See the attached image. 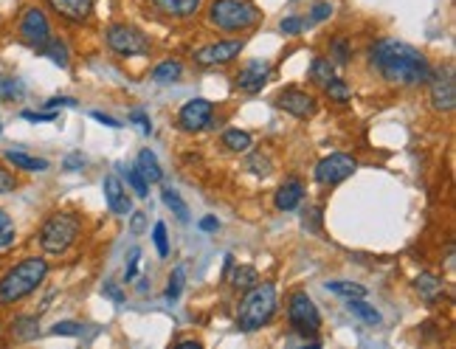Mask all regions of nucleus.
Wrapping results in <instances>:
<instances>
[{
  "label": "nucleus",
  "instance_id": "obj_1",
  "mask_svg": "<svg viewBox=\"0 0 456 349\" xmlns=\"http://www.w3.org/2000/svg\"><path fill=\"white\" fill-rule=\"evenodd\" d=\"M369 56H372V65L377 68V74L383 79H389V82H395V85L414 88V85L428 82V77H431L425 54L417 51L409 42H400V40L374 42Z\"/></svg>",
  "mask_w": 456,
  "mask_h": 349
},
{
  "label": "nucleus",
  "instance_id": "obj_2",
  "mask_svg": "<svg viewBox=\"0 0 456 349\" xmlns=\"http://www.w3.org/2000/svg\"><path fill=\"white\" fill-rule=\"evenodd\" d=\"M48 276V262L43 256H26L9 267L0 279V307H9L31 296Z\"/></svg>",
  "mask_w": 456,
  "mask_h": 349
},
{
  "label": "nucleus",
  "instance_id": "obj_3",
  "mask_svg": "<svg viewBox=\"0 0 456 349\" xmlns=\"http://www.w3.org/2000/svg\"><path fill=\"white\" fill-rule=\"evenodd\" d=\"M276 313V288L271 282H259L248 290V296L240 304L237 313V324L245 332H254L259 327H265Z\"/></svg>",
  "mask_w": 456,
  "mask_h": 349
},
{
  "label": "nucleus",
  "instance_id": "obj_4",
  "mask_svg": "<svg viewBox=\"0 0 456 349\" xmlns=\"http://www.w3.org/2000/svg\"><path fill=\"white\" fill-rule=\"evenodd\" d=\"M259 12L248 0H214L208 6V23L222 31H245L257 26Z\"/></svg>",
  "mask_w": 456,
  "mask_h": 349
},
{
  "label": "nucleus",
  "instance_id": "obj_5",
  "mask_svg": "<svg viewBox=\"0 0 456 349\" xmlns=\"http://www.w3.org/2000/svg\"><path fill=\"white\" fill-rule=\"evenodd\" d=\"M79 228H82L79 217L70 215V212L51 215L43 223V228H40V245H43V251L45 254H65L76 242V237H79Z\"/></svg>",
  "mask_w": 456,
  "mask_h": 349
},
{
  "label": "nucleus",
  "instance_id": "obj_6",
  "mask_svg": "<svg viewBox=\"0 0 456 349\" xmlns=\"http://www.w3.org/2000/svg\"><path fill=\"white\" fill-rule=\"evenodd\" d=\"M287 316H290L293 329H296L298 335H304V338H313V335L321 329L319 307L313 304V299H310L307 293H293V296H290Z\"/></svg>",
  "mask_w": 456,
  "mask_h": 349
},
{
  "label": "nucleus",
  "instance_id": "obj_7",
  "mask_svg": "<svg viewBox=\"0 0 456 349\" xmlns=\"http://www.w3.org/2000/svg\"><path fill=\"white\" fill-rule=\"evenodd\" d=\"M20 40L29 45V48H37L43 51V45L51 40V23L45 17L43 9L31 6L23 12V20H20Z\"/></svg>",
  "mask_w": 456,
  "mask_h": 349
},
{
  "label": "nucleus",
  "instance_id": "obj_8",
  "mask_svg": "<svg viewBox=\"0 0 456 349\" xmlns=\"http://www.w3.org/2000/svg\"><path fill=\"white\" fill-rule=\"evenodd\" d=\"M107 45L121 56H135V54L149 51L146 37L132 26H110L107 29Z\"/></svg>",
  "mask_w": 456,
  "mask_h": 349
},
{
  "label": "nucleus",
  "instance_id": "obj_9",
  "mask_svg": "<svg viewBox=\"0 0 456 349\" xmlns=\"http://www.w3.org/2000/svg\"><path fill=\"white\" fill-rule=\"evenodd\" d=\"M355 169H358V161H355L352 155L335 153V155L324 158V161L316 166V180H319L321 186H338V183L347 180Z\"/></svg>",
  "mask_w": 456,
  "mask_h": 349
},
{
  "label": "nucleus",
  "instance_id": "obj_10",
  "mask_svg": "<svg viewBox=\"0 0 456 349\" xmlns=\"http://www.w3.org/2000/svg\"><path fill=\"white\" fill-rule=\"evenodd\" d=\"M243 48H245V40L211 42V45H206V48H200V51L195 54V62H197V65H206V68H211V65H225V62H231L234 56H240Z\"/></svg>",
  "mask_w": 456,
  "mask_h": 349
},
{
  "label": "nucleus",
  "instance_id": "obj_11",
  "mask_svg": "<svg viewBox=\"0 0 456 349\" xmlns=\"http://www.w3.org/2000/svg\"><path fill=\"white\" fill-rule=\"evenodd\" d=\"M211 113H214V104L208 99H192L181 107V116H178V124L181 130L186 132H200L208 121H211Z\"/></svg>",
  "mask_w": 456,
  "mask_h": 349
},
{
  "label": "nucleus",
  "instance_id": "obj_12",
  "mask_svg": "<svg viewBox=\"0 0 456 349\" xmlns=\"http://www.w3.org/2000/svg\"><path fill=\"white\" fill-rule=\"evenodd\" d=\"M276 107H282L284 113L296 116V118H307L316 113V99L310 93H304L298 88H287L276 96Z\"/></svg>",
  "mask_w": 456,
  "mask_h": 349
},
{
  "label": "nucleus",
  "instance_id": "obj_13",
  "mask_svg": "<svg viewBox=\"0 0 456 349\" xmlns=\"http://www.w3.org/2000/svg\"><path fill=\"white\" fill-rule=\"evenodd\" d=\"M268 77H271V65L262 62V59H251V62H245V65L240 68V74H237V88H240L243 93H259V91L265 88Z\"/></svg>",
  "mask_w": 456,
  "mask_h": 349
},
{
  "label": "nucleus",
  "instance_id": "obj_14",
  "mask_svg": "<svg viewBox=\"0 0 456 349\" xmlns=\"http://www.w3.org/2000/svg\"><path fill=\"white\" fill-rule=\"evenodd\" d=\"M431 79V77H428ZM431 102H434V107L436 110H442V113H448V110H453V104H456V85H453V77H450V71H445V74H436L434 79H431Z\"/></svg>",
  "mask_w": 456,
  "mask_h": 349
},
{
  "label": "nucleus",
  "instance_id": "obj_15",
  "mask_svg": "<svg viewBox=\"0 0 456 349\" xmlns=\"http://www.w3.org/2000/svg\"><path fill=\"white\" fill-rule=\"evenodd\" d=\"M48 6L68 23H85L93 12V0H48Z\"/></svg>",
  "mask_w": 456,
  "mask_h": 349
},
{
  "label": "nucleus",
  "instance_id": "obj_16",
  "mask_svg": "<svg viewBox=\"0 0 456 349\" xmlns=\"http://www.w3.org/2000/svg\"><path fill=\"white\" fill-rule=\"evenodd\" d=\"M105 197H107V205L113 208V215L127 217V215L132 212V200H130L124 183H121L116 175H107V178H105Z\"/></svg>",
  "mask_w": 456,
  "mask_h": 349
},
{
  "label": "nucleus",
  "instance_id": "obj_17",
  "mask_svg": "<svg viewBox=\"0 0 456 349\" xmlns=\"http://www.w3.org/2000/svg\"><path fill=\"white\" fill-rule=\"evenodd\" d=\"M155 9H158L164 17L186 20V17H192V15L200 9V0H155Z\"/></svg>",
  "mask_w": 456,
  "mask_h": 349
},
{
  "label": "nucleus",
  "instance_id": "obj_18",
  "mask_svg": "<svg viewBox=\"0 0 456 349\" xmlns=\"http://www.w3.org/2000/svg\"><path fill=\"white\" fill-rule=\"evenodd\" d=\"M301 197H304V189H301V183L298 180H284L282 186H279V192H276V208L279 212H293V208L301 203Z\"/></svg>",
  "mask_w": 456,
  "mask_h": 349
},
{
  "label": "nucleus",
  "instance_id": "obj_19",
  "mask_svg": "<svg viewBox=\"0 0 456 349\" xmlns=\"http://www.w3.org/2000/svg\"><path fill=\"white\" fill-rule=\"evenodd\" d=\"M135 169L144 175L146 183H161L164 180V169H161V164H158V158H155V153H152V150H141L138 153Z\"/></svg>",
  "mask_w": 456,
  "mask_h": 349
},
{
  "label": "nucleus",
  "instance_id": "obj_20",
  "mask_svg": "<svg viewBox=\"0 0 456 349\" xmlns=\"http://www.w3.org/2000/svg\"><path fill=\"white\" fill-rule=\"evenodd\" d=\"M414 288H417L420 299L431 304V302H436V296L442 293V279L434 276V273H420V276H417V282H414Z\"/></svg>",
  "mask_w": 456,
  "mask_h": 349
},
{
  "label": "nucleus",
  "instance_id": "obj_21",
  "mask_svg": "<svg viewBox=\"0 0 456 349\" xmlns=\"http://www.w3.org/2000/svg\"><path fill=\"white\" fill-rule=\"evenodd\" d=\"M12 335L15 341H34L40 335V321L37 316H17L12 321Z\"/></svg>",
  "mask_w": 456,
  "mask_h": 349
},
{
  "label": "nucleus",
  "instance_id": "obj_22",
  "mask_svg": "<svg viewBox=\"0 0 456 349\" xmlns=\"http://www.w3.org/2000/svg\"><path fill=\"white\" fill-rule=\"evenodd\" d=\"M6 161L15 164L17 169H26V172H45L48 169V161L45 158H34V155H26V153H17V150H9L6 153Z\"/></svg>",
  "mask_w": 456,
  "mask_h": 349
},
{
  "label": "nucleus",
  "instance_id": "obj_23",
  "mask_svg": "<svg viewBox=\"0 0 456 349\" xmlns=\"http://www.w3.org/2000/svg\"><path fill=\"white\" fill-rule=\"evenodd\" d=\"M161 197H164V203H167V208H172V215L181 220V223H189V205L183 203V197H181V192H175L172 186H164V192H161Z\"/></svg>",
  "mask_w": 456,
  "mask_h": 349
},
{
  "label": "nucleus",
  "instance_id": "obj_24",
  "mask_svg": "<svg viewBox=\"0 0 456 349\" xmlns=\"http://www.w3.org/2000/svg\"><path fill=\"white\" fill-rule=\"evenodd\" d=\"M183 77V65L181 62H161L155 71H152V79H155L158 85H172V82H178Z\"/></svg>",
  "mask_w": 456,
  "mask_h": 349
},
{
  "label": "nucleus",
  "instance_id": "obj_25",
  "mask_svg": "<svg viewBox=\"0 0 456 349\" xmlns=\"http://www.w3.org/2000/svg\"><path fill=\"white\" fill-rule=\"evenodd\" d=\"M347 310L352 313V316H358L363 324H380V321H383V318H380V313L372 307V304H366L363 299H347Z\"/></svg>",
  "mask_w": 456,
  "mask_h": 349
},
{
  "label": "nucleus",
  "instance_id": "obj_26",
  "mask_svg": "<svg viewBox=\"0 0 456 349\" xmlns=\"http://www.w3.org/2000/svg\"><path fill=\"white\" fill-rule=\"evenodd\" d=\"M262 279H259V273L251 267V265H240V267H234V273H231V285L237 288V290H251L254 285H259Z\"/></svg>",
  "mask_w": 456,
  "mask_h": 349
},
{
  "label": "nucleus",
  "instance_id": "obj_27",
  "mask_svg": "<svg viewBox=\"0 0 456 349\" xmlns=\"http://www.w3.org/2000/svg\"><path fill=\"white\" fill-rule=\"evenodd\" d=\"M26 96V85L17 77H0V102H20Z\"/></svg>",
  "mask_w": 456,
  "mask_h": 349
},
{
  "label": "nucleus",
  "instance_id": "obj_28",
  "mask_svg": "<svg viewBox=\"0 0 456 349\" xmlns=\"http://www.w3.org/2000/svg\"><path fill=\"white\" fill-rule=\"evenodd\" d=\"M222 144L231 150V153H248L254 141H251V135L243 132V130H228V132L222 135Z\"/></svg>",
  "mask_w": 456,
  "mask_h": 349
},
{
  "label": "nucleus",
  "instance_id": "obj_29",
  "mask_svg": "<svg viewBox=\"0 0 456 349\" xmlns=\"http://www.w3.org/2000/svg\"><path fill=\"white\" fill-rule=\"evenodd\" d=\"M310 77H313V82L316 85H327V82H333L335 79V71H333V62L330 59H313V65H310Z\"/></svg>",
  "mask_w": 456,
  "mask_h": 349
},
{
  "label": "nucleus",
  "instance_id": "obj_30",
  "mask_svg": "<svg viewBox=\"0 0 456 349\" xmlns=\"http://www.w3.org/2000/svg\"><path fill=\"white\" fill-rule=\"evenodd\" d=\"M43 54L51 59V62H56L59 68H68V48H65V42L62 40H48L45 45H43Z\"/></svg>",
  "mask_w": 456,
  "mask_h": 349
},
{
  "label": "nucleus",
  "instance_id": "obj_31",
  "mask_svg": "<svg viewBox=\"0 0 456 349\" xmlns=\"http://www.w3.org/2000/svg\"><path fill=\"white\" fill-rule=\"evenodd\" d=\"M327 290L335 296H344V299H363L366 296V288H360L355 282H327Z\"/></svg>",
  "mask_w": 456,
  "mask_h": 349
},
{
  "label": "nucleus",
  "instance_id": "obj_32",
  "mask_svg": "<svg viewBox=\"0 0 456 349\" xmlns=\"http://www.w3.org/2000/svg\"><path fill=\"white\" fill-rule=\"evenodd\" d=\"M17 237V228H15V220L0 208V248H9Z\"/></svg>",
  "mask_w": 456,
  "mask_h": 349
},
{
  "label": "nucleus",
  "instance_id": "obj_33",
  "mask_svg": "<svg viewBox=\"0 0 456 349\" xmlns=\"http://www.w3.org/2000/svg\"><path fill=\"white\" fill-rule=\"evenodd\" d=\"M324 91H327L330 102H349V96H352V91H349V85H347L344 79H333V82H327Z\"/></svg>",
  "mask_w": 456,
  "mask_h": 349
},
{
  "label": "nucleus",
  "instance_id": "obj_34",
  "mask_svg": "<svg viewBox=\"0 0 456 349\" xmlns=\"http://www.w3.org/2000/svg\"><path fill=\"white\" fill-rule=\"evenodd\" d=\"M127 183L132 186V192H135L138 197H146V194H149V183L144 180V175H141L135 166H132V169H127Z\"/></svg>",
  "mask_w": 456,
  "mask_h": 349
},
{
  "label": "nucleus",
  "instance_id": "obj_35",
  "mask_svg": "<svg viewBox=\"0 0 456 349\" xmlns=\"http://www.w3.org/2000/svg\"><path fill=\"white\" fill-rule=\"evenodd\" d=\"M152 242H155L161 256H169V240H167V226L164 223H155V228H152Z\"/></svg>",
  "mask_w": 456,
  "mask_h": 349
},
{
  "label": "nucleus",
  "instance_id": "obj_36",
  "mask_svg": "<svg viewBox=\"0 0 456 349\" xmlns=\"http://www.w3.org/2000/svg\"><path fill=\"white\" fill-rule=\"evenodd\" d=\"M181 290H183V267H175L169 276V285H167V299L175 302L181 296Z\"/></svg>",
  "mask_w": 456,
  "mask_h": 349
},
{
  "label": "nucleus",
  "instance_id": "obj_37",
  "mask_svg": "<svg viewBox=\"0 0 456 349\" xmlns=\"http://www.w3.org/2000/svg\"><path fill=\"white\" fill-rule=\"evenodd\" d=\"M82 329L85 327L79 321H59V324L51 327V335H73L76 338V335H82Z\"/></svg>",
  "mask_w": 456,
  "mask_h": 349
},
{
  "label": "nucleus",
  "instance_id": "obj_38",
  "mask_svg": "<svg viewBox=\"0 0 456 349\" xmlns=\"http://www.w3.org/2000/svg\"><path fill=\"white\" fill-rule=\"evenodd\" d=\"M333 62L335 65H347L349 62V42L344 37L333 40Z\"/></svg>",
  "mask_w": 456,
  "mask_h": 349
},
{
  "label": "nucleus",
  "instance_id": "obj_39",
  "mask_svg": "<svg viewBox=\"0 0 456 349\" xmlns=\"http://www.w3.org/2000/svg\"><path fill=\"white\" fill-rule=\"evenodd\" d=\"M15 189H17V178L6 166H0V194H9Z\"/></svg>",
  "mask_w": 456,
  "mask_h": 349
},
{
  "label": "nucleus",
  "instance_id": "obj_40",
  "mask_svg": "<svg viewBox=\"0 0 456 349\" xmlns=\"http://www.w3.org/2000/svg\"><path fill=\"white\" fill-rule=\"evenodd\" d=\"M138 259H141V251H138V248H132V251H130V259H127V267H124V282H132V279H135Z\"/></svg>",
  "mask_w": 456,
  "mask_h": 349
},
{
  "label": "nucleus",
  "instance_id": "obj_41",
  "mask_svg": "<svg viewBox=\"0 0 456 349\" xmlns=\"http://www.w3.org/2000/svg\"><path fill=\"white\" fill-rule=\"evenodd\" d=\"M248 169H251L254 175H268V172H271V161L262 158V155H254V158L248 161Z\"/></svg>",
  "mask_w": 456,
  "mask_h": 349
},
{
  "label": "nucleus",
  "instance_id": "obj_42",
  "mask_svg": "<svg viewBox=\"0 0 456 349\" xmlns=\"http://www.w3.org/2000/svg\"><path fill=\"white\" fill-rule=\"evenodd\" d=\"M26 121H54L56 118V110H45V113H37V110H23L20 113Z\"/></svg>",
  "mask_w": 456,
  "mask_h": 349
},
{
  "label": "nucleus",
  "instance_id": "obj_43",
  "mask_svg": "<svg viewBox=\"0 0 456 349\" xmlns=\"http://www.w3.org/2000/svg\"><path fill=\"white\" fill-rule=\"evenodd\" d=\"M319 223H321V212L319 208H307V212H304V228L319 231Z\"/></svg>",
  "mask_w": 456,
  "mask_h": 349
},
{
  "label": "nucleus",
  "instance_id": "obj_44",
  "mask_svg": "<svg viewBox=\"0 0 456 349\" xmlns=\"http://www.w3.org/2000/svg\"><path fill=\"white\" fill-rule=\"evenodd\" d=\"M330 15H333V3H316L310 20H313V23H321V20H327Z\"/></svg>",
  "mask_w": 456,
  "mask_h": 349
},
{
  "label": "nucleus",
  "instance_id": "obj_45",
  "mask_svg": "<svg viewBox=\"0 0 456 349\" xmlns=\"http://www.w3.org/2000/svg\"><path fill=\"white\" fill-rule=\"evenodd\" d=\"M301 26H304V20H298V17H284L279 29H282V34H298Z\"/></svg>",
  "mask_w": 456,
  "mask_h": 349
},
{
  "label": "nucleus",
  "instance_id": "obj_46",
  "mask_svg": "<svg viewBox=\"0 0 456 349\" xmlns=\"http://www.w3.org/2000/svg\"><path fill=\"white\" fill-rule=\"evenodd\" d=\"M130 121H135V124L141 127V132H144V135H149V132H152V124H149V118H146V113H144V110L130 113Z\"/></svg>",
  "mask_w": 456,
  "mask_h": 349
},
{
  "label": "nucleus",
  "instance_id": "obj_47",
  "mask_svg": "<svg viewBox=\"0 0 456 349\" xmlns=\"http://www.w3.org/2000/svg\"><path fill=\"white\" fill-rule=\"evenodd\" d=\"M102 293H105L107 299H113L116 304H121V302H124V293H121V288H119L116 282H105V288H102Z\"/></svg>",
  "mask_w": 456,
  "mask_h": 349
},
{
  "label": "nucleus",
  "instance_id": "obj_48",
  "mask_svg": "<svg viewBox=\"0 0 456 349\" xmlns=\"http://www.w3.org/2000/svg\"><path fill=\"white\" fill-rule=\"evenodd\" d=\"M45 107H48V110H56V107H76V99H70V96H54V99L45 102Z\"/></svg>",
  "mask_w": 456,
  "mask_h": 349
},
{
  "label": "nucleus",
  "instance_id": "obj_49",
  "mask_svg": "<svg viewBox=\"0 0 456 349\" xmlns=\"http://www.w3.org/2000/svg\"><path fill=\"white\" fill-rule=\"evenodd\" d=\"M82 166H85V158H82L79 153H73V155L65 158V169H68V172H79Z\"/></svg>",
  "mask_w": 456,
  "mask_h": 349
},
{
  "label": "nucleus",
  "instance_id": "obj_50",
  "mask_svg": "<svg viewBox=\"0 0 456 349\" xmlns=\"http://www.w3.org/2000/svg\"><path fill=\"white\" fill-rule=\"evenodd\" d=\"M130 228H132V234H141V231L146 228V217H144V212L132 215V223H130Z\"/></svg>",
  "mask_w": 456,
  "mask_h": 349
},
{
  "label": "nucleus",
  "instance_id": "obj_51",
  "mask_svg": "<svg viewBox=\"0 0 456 349\" xmlns=\"http://www.w3.org/2000/svg\"><path fill=\"white\" fill-rule=\"evenodd\" d=\"M93 118H96V121H102L105 127H113V130H116V127H121V124H119L116 118H110V116H105L102 110H93Z\"/></svg>",
  "mask_w": 456,
  "mask_h": 349
},
{
  "label": "nucleus",
  "instance_id": "obj_52",
  "mask_svg": "<svg viewBox=\"0 0 456 349\" xmlns=\"http://www.w3.org/2000/svg\"><path fill=\"white\" fill-rule=\"evenodd\" d=\"M217 226H220L217 217H203V220H200V228H203V231H217Z\"/></svg>",
  "mask_w": 456,
  "mask_h": 349
},
{
  "label": "nucleus",
  "instance_id": "obj_53",
  "mask_svg": "<svg viewBox=\"0 0 456 349\" xmlns=\"http://www.w3.org/2000/svg\"><path fill=\"white\" fill-rule=\"evenodd\" d=\"M0 132H3V124H0Z\"/></svg>",
  "mask_w": 456,
  "mask_h": 349
}]
</instances>
